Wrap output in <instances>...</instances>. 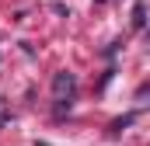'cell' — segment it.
Listing matches in <instances>:
<instances>
[{
    "instance_id": "6da1fadb",
    "label": "cell",
    "mask_w": 150,
    "mask_h": 146,
    "mask_svg": "<svg viewBox=\"0 0 150 146\" xmlns=\"http://www.w3.org/2000/svg\"><path fill=\"white\" fill-rule=\"evenodd\" d=\"M74 94H77V77H74V73H67V70L56 73V77H52V98H56V105H59V108H63V105L70 108Z\"/></svg>"
}]
</instances>
